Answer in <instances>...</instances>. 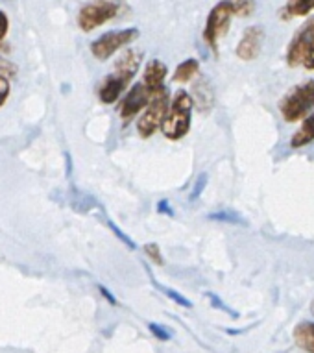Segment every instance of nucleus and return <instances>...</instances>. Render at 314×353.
<instances>
[{
	"label": "nucleus",
	"instance_id": "nucleus-17",
	"mask_svg": "<svg viewBox=\"0 0 314 353\" xmlns=\"http://www.w3.org/2000/svg\"><path fill=\"white\" fill-rule=\"evenodd\" d=\"M229 4L233 8V13H235V17H250L255 12V0H229Z\"/></svg>",
	"mask_w": 314,
	"mask_h": 353
},
{
	"label": "nucleus",
	"instance_id": "nucleus-3",
	"mask_svg": "<svg viewBox=\"0 0 314 353\" xmlns=\"http://www.w3.org/2000/svg\"><path fill=\"white\" fill-rule=\"evenodd\" d=\"M314 111V80L303 81L286 91L280 100V113L285 122L303 121Z\"/></svg>",
	"mask_w": 314,
	"mask_h": 353
},
{
	"label": "nucleus",
	"instance_id": "nucleus-13",
	"mask_svg": "<svg viewBox=\"0 0 314 353\" xmlns=\"http://www.w3.org/2000/svg\"><path fill=\"white\" fill-rule=\"evenodd\" d=\"M311 143H314V111L303 119L302 126L297 128L291 137L292 148H303V146L311 145Z\"/></svg>",
	"mask_w": 314,
	"mask_h": 353
},
{
	"label": "nucleus",
	"instance_id": "nucleus-10",
	"mask_svg": "<svg viewBox=\"0 0 314 353\" xmlns=\"http://www.w3.org/2000/svg\"><path fill=\"white\" fill-rule=\"evenodd\" d=\"M262 43H264V30L262 26H250L244 30V34L240 37L239 45H237V58L242 61H251V59L259 58L261 54Z\"/></svg>",
	"mask_w": 314,
	"mask_h": 353
},
{
	"label": "nucleus",
	"instance_id": "nucleus-19",
	"mask_svg": "<svg viewBox=\"0 0 314 353\" xmlns=\"http://www.w3.org/2000/svg\"><path fill=\"white\" fill-rule=\"evenodd\" d=\"M148 330L151 331V335L156 336V339H159V341H170L172 339V333H170L167 327H163V325H159V324H148Z\"/></svg>",
	"mask_w": 314,
	"mask_h": 353
},
{
	"label": "nucleus",
	"instance_id": "nucleus-4",
	"mask_svg": "<svg viewBox=\"0 0 314 353\" xmlns=\"http://www.w3.org/2000/svg\"><path fill=\"white\" fill-rule=\"evenodd\" d=\"M170 108V97L167 87L159 89L156 93L151 94L148 104L140 113L139 121H137V134L143 139H150L151 135H156V132L161 130L165 119H167V113H169Z\"/></svg>",
	"mask_w": 314,
	"mask_h": 353
},
{
	"label": "nucleus",
	"instance_id": "nucleus-18",
	"mask_svg": "<svg viewBox=\"0 0 314 353\" xmlns=\"http://www.w3.org/2000/svg\"><path fill=\"white\" fill-rule=\"evenodd\" d=\"M145 254L146 257L151 261V263H156V265H163V254H161V248L157 246L156 243L145 244Z\"/></svg>",
	"mask_w": 314,
	"mask_h": 353
},
{
	"label": "nucleus",
	"instance_id": "nucleus-12",
	"mask_svg": "<svg viewBox=\"0 0 314 353\" xmlns=\"http://www.w3.org/2000/svg\"><path fill=\"white\" fill-rule=\"evenodd\" d=\"M192 100H194V108H198L202 113L209 111L215 104V94H213V89H211L209 81L200 78L196 83H194V91H192Z\"/></svg>",
	"mask_w": 314,
	"mask_h": 353
},
{
	"label": "nucleus",
	"instance_id": "nucleus-20",
	"mask_svg": "<svg viewBox=\"0 0 314 353\" xmlns=\"http://www.w3.org/2000/svg\"><path fill=\"white\" fill-rule=\"evenodd\" d=\"M157 285V283H156ZM157 287H159V285H157ZM159 289L163 290L165 294L169 296L170 300H174L176 303H180V305H183V307H187V309H189V307H192V303L189 300H187L185 296H181L180 292H176V290H172V289H167V287H159Z\"/></svg>",
	"mask_w": 314,
	"mask_h": 353
},
{
	"label": "nucleus",
	"instance_id": "nucleus-6",
	"mask_svg": "<svg viewBox=\"0 0 314 353\" xmlns=\"http://www.w3.org/2000/svg\"><path fill=\"white\" fill-rule=\"evenodd\" d=\"M123 12V8L115 0H96L91 4L80 10L78 13V26L83 32H93V30L100 28L102 24L109 23L115 17H118V13Z\"/></svg>",
	"mask_w": 314,
	"mask_h": 353
},
{
	"label": "nucleus",
	"instance_id": "nucleus-2",
	"mask_svg": "<svg viewBox=\"0 0 314 353\" xmlns=\"http://www.w3.org/2000/svg\"><path fill=\"white\" fill-rule=\"evenodd\" d=\"M192 108H194V100L191 94L183 89L176 91L174 97L170 99L169 113L161 126V132L167 139L180 141L191 132Z\"/></svg>",
	"mask_w": 314,
	"mask_h": 353
},
{
	"label": "nucleus",
	"instance_id": "nucleus-15",
	"mask_svg": "<svg viewBox=\"0 0 314 353\" xmlns=\"http://www.w3.org/2000/svg\"><path fill=\"white\" fill-rule=\"evenodd\" d=\"M314 12V0H286L283 8V19L292 17H307L308 13Z\"/></svg>",
	"mask_w": 314,
	"mask_h": 353
},
{
	"label": "nucleus",
	"instance_id": "nucleus-23",
	"mask_svg": "<svg viewBox=\"0 0 314 353\" xmlns=\"http://www.w3.org/2000/svg\"><path fill=\"white\" fill-rule=\"evenodd\" d=\"M205 183H207V176H205V174H202V176H200L198 183H196V191H192L191 200H194V198H198L200 194H202V191H204Z\"/></svg>",
	"mask_w": 314,
	"mask_h": 353
},
{
	"label": "nucleus",
	"instance_id": "nucleus-11",
	"mask_svg": "<svg viewBox=\"0 0 314 353\" xmlns=\"http://www.w3.org/2000/svg\"><path fill=\"white\" fill-rule=\"evenodd\" d=\"M167 72H169V69H167V65L161 59H151V61L146 63L145 74H143V83H145L146 89L151 94L159 91V89H163Z\"/></svg>",
	"mask_w": 314,
	"mask_h": 353
},
{
	"label": "nucleus",
	"instance_id": "nucleus-7",
	"mask_svg": "<svg viewBox=\"0 0 314 353\" xmlns=\"http://www.w3.org/2000/svg\"><path fill=\"white\" fill-rule=\"evenodd\" d=\"M139 37V30L137 28H124V30H113L107 34L100 35L98 39L91 43V54L100 61L109 59L113 54L123 50L128 45H132L135 39Z\"/></svg>",
	"mask_w": 314,
	"mask_h": 353
},
{
	"label": "nucleus",
	"instance_id": "nucleus-25",
	"mask_svg": "<svg viewBox=\"0 0 314 353\" xmlns=\"http://www.w3.org/2000/svg\"><path fill=\"white\" fill-rule=\"evenodd\" d=\"M100 290H102V294H104L105 298H107V300H109V303H113V305H115V303H116V300H115V298H113V296H111L109 292H107V290L104 289V287H100Z\"/></svg>",
	"mask_w": 314,
	"mask_h": 353
},
{
	"label": "nucleus",
	"instance_id": "nucleus-21",
	"mask_svg": "<svg viewBox=\"0 0 314 353\" xmlns=\"http://www.w3.org/2000/svg\"><path fill=\"white\" fill-rule=\"evenodd\" d=\"M10 93H12V85H10V80L6 76L0 74V108L6 104L8 99H10Z\"/></svg>",
	"mask_w": 314,
	"mask_h": 353
},
{
	"label": "nucleus",
	"instance_id": "nucleus-16",
	"mask_svg": "<svg viewBox=\"0 0 314 353\" xmlns=\"http://www.w3.org/2000/svg\"><path fill=\"white\" fill-rule=\"evenodd\" d=\"M198 59H185L183 63L178 65V69L174 72V81L176 83H187V81H191L196 72H198Z\"/></svg>",
	"mask_w": 314,
	"mask_h": 353
},
{
	"label": "nucleus",
	"instance_id": "nucleus-26",
	"mask_svg": "<svg viewBox=\"0 0 314 353\" xmlns=\"http://www.w3.org/2000/svg\"><path fill=\"white\" fill-rule=\"evenodd\" d=\"M311 311H313V313H314V301H313V305H311Z\"/></svg>",
	"mask_w": 314,
	"mask_h": 353
},
{
	"label": "nucleus",
	"instance_id": "nucleus-9",
	"mask_svg": "<svg viewBox=\"0 0 314 353\" xmlns=\"http://www.w3.org/2000/svg\"><path fill=\"white\" fill-rule=\"evenodd\" d=\"M151 93L146 89V85L140 81V83H135L132 89H129L126 97L121 100V105H118V115L123 121H132L135 115L143 113V110L148 104Z\"/></svg>",
	"mask_w": 314,
	"mask_h": 353
},
{
	"label": "nucleus",
	"instance_id": "nucleus-24",
	"mask_svg": "<svg viewBox=\"0 0 314 353\" xmlns=\"http://www.w3.org/2000/svg\"><path fill=\"white\" fill-rule=\"evenodd\" d=\"M159 211H161V213L167 211L169 214H172V211L169 209V200H161V202H159Z\"/></svg>",
	"mask_w": 314,
	"mask_h": 353
},
{
	"label": "nucleus",
	"instance_id": "nucleus-14",
	"mask_svg": "<svg viewBox=\"0 0 314 353\" xmlns=\"http://www.w3.org/2000/svg\"><path fill=\"white\" fill-rule=\"evenodd\" d=\"M294 342L303 352L314 353V322H302L294 327Z\"/></svg>",
	"mask_w": 314,
	"mask_h": 353
},
{
	"label": "nucleus",
	"instance_id": "nucleus-1",
	"mask_svg": "<svg viewBox=\"0 0 314 353\" xmlns=\"http://www.w3.org/2000/svg\"><path fill=\"white\" fill-rule=\"evenodd\" d=\"M140 61H143L140 50H126L121 58L116 59L113 72L105 76V80L102 81L98 89V99L104 104H115L116 100L123 97V93L128 89V85L137 74Z\"/></svg>",
	"mask_w": 314,
	"mask_h": 353
},
{
	"label": "nucleus",
	"instance_id": "nucleus-8",
	"mask_svg": "<svg viewBox=\"0 0 314 353\" xmlns=\"http://www.w3.org/2000/svg\"><path fill=\"white\" fill-rule=\"evenodd\" d=\"M233 17H235V13H233V8L231 4H229V0H220V2L215 4L213 10L209 12L207 21H205L204 41L213 48V50L218 48V41L227 34Z\"/></svg>",
	"mask_w": 314,
	"mask_h": 353
},
{
	"label": "nucleus",
	"instance_id": "nucleus-22",
	"mask_svg": "<svg viewBox=\"0 0 314 353\" xmlns=\"http://www.w3.org/2000/svg\"><path fill=\"white\" fill-rule=\"evenodd\" d=\"M8 32H10V19L4 12H0V41L6 39Z\"/></svg>",
	"mask_w": 314,
	"mask_h": 353
},
{
	"label": "nucleus",
	"instance_id": "nucleus-5",
	"mask_svg": "<svg viewBox=\"0 0 314 353\" xmlns=\"http://www.w3.org/2000/svg\"><path fill=\"white\" fill-rule=\"evenodd\" d=\"M286 63L292 69L302 65L307 70H314V17L305 21L289 43Z\"/></svg>",
	"mask_w": 314,
	"mask_h": 353
}]
</instances>
